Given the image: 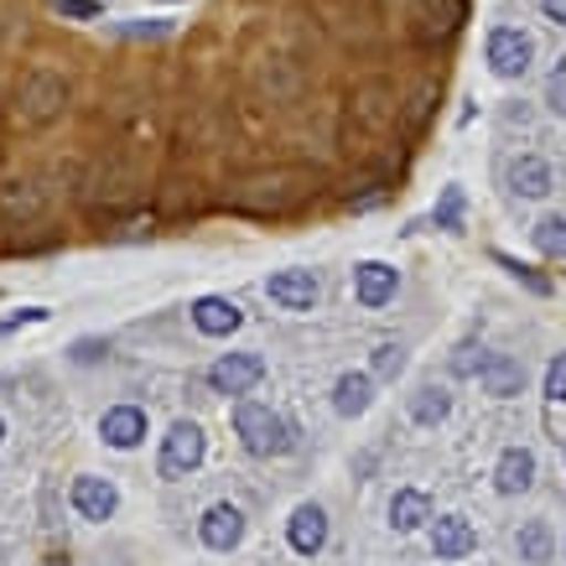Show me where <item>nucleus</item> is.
<instances>
[{
  "instance_id": "obj_5",
  "label": "nucleus",
  "mask_w": 566,
  "mask_h": 566,
  "mask_svg": "<svg viewBox=\"0 0 566 566\" xmlns=\"http://www.w3.org/2000/svg\"><path fill=\"white\" fill-rule=\"evenodd\" d=\"M265 379V359L260 354H223L213 369H208V385L219 395H250Z\"/></svg>"
},
{
  "instance_id": "obj_8",
  "label": "nucleus",
  "mask_w": 566,
  "mask_h": 566,
  "mask_svg": "<svg viewBox=\"0 0 566 566\" xmlns=\"http://www.w3.org/2000/svg\"><path fill=\"white\" fill-rule=\"evenodd\" d=\"M265 292H271V302H281V307L307 312L312 302H317V275L312 271H275L271 281H265Z\"/></svg>"
},
{
  "instance_id": "obj_7",
  "label": "nucleus",
  "mask_w": 566,
  "mask_h": 566,
  "mask_svg": "<svg viewBox=\"0 0 566 566\" xmlns=\"http://www.w3.org/2000/svg\"><path fill=\"white\" fill-rule=\"evenodd\" d=\"M198 535H203L208 551H234L244 541V515L234 504H213L203 515V525H198Z\"/></svg>"
},
{
  "instance_id": "obj_3",
  "label": "nucleus",
  "mask_w": 566,
  "mask_h": 566,
  "mask_svg": "<svg viewBox=\"0 0 566 566\" xmlns=\"http://www.w3.org/2000/svg\"><path fill=\"white\" fill-rule=\"evenodd\" d=\"M203 427L198 421H177L172 431H167V442H161V479H188L192 468L203 463Z\"/></svg>"
},
{
  "instance_id": "obj_25",
  "label": "nucleus",
  "mask_w": 566,
  "mask_h": 566,
  "mask_svg": "<svg viewBox=\"0 0 566 566\" xmlns=\"http://www.w3.org/2000/svg\"><path fill=\"white\" fill-rule=\"evenodd\" d=\"M546 395H551V400H566V354H562V359H551V369H546Z\"/></svg>"
},
{
  "instance_id": "obj_12",
  "label": "nucleus",
  "mask_w": 566,
  "mask_h": 566,
  "mask_svg": "<svg viewBox=\"0 0 566 566\" xmlns=\"http://www.w3.org/2000/svg\"><path fill=\"white\" fill-rule=\"evenodd\" d=\"M286 541H292V551H302V556H317L327 541V515L317 504H302L292 515V525H286Z\"/></svg>"
},
{
  "instance_id": "obj_10",
  "label": "nucleus",
  "mask_w": 566,
  "mask_h": 566,
  "mask_svg": "<svg viewBox=\"0 0 566 566\" xmlns=\"http://www.w3.org/2000/svg\"><path fill=\"white\" fill-rule=\"evenodd\" d=\"M535 479V458L525 452V447H504L499 452V463H494V483H499V494H525Z\"/></svg>"
},
{
  "instance_id": "obj_28",
  "label": "nucleus",
  "mask_w": 566,
  "mask_h": 566,
  "mask_svg": "<svg viewBox=\"0 0 566 566\" xmlns=\"http://www.w3.org/2000/svg\"><path fill=\"white\" fill-rule=\"evenodd\" d=\"M0 437H6V427H0Z\"/></svg>"
},
{
  "instance_id": "obj_19",
  "label": "nucleus",
  "mask_w": 566,
  "mask_h": 566,
  "mask_svg": "<svg viewBox=\"0 0 566 566\" xmlns=\"http://www.w3.org/2000/svg\"><path fill=\"white\" fill-rule=\"evenodd\" d=\"M510 182H515V192H525V198H546L551 192V167L541 161V156H515Z\"/></svg>"
},
{
  "instance_id": "obj_26",
  "label": "nucleus",
  "mask_w": 566,
  "mask_h": 566,
  "mask_svg": "<svg viewBox=\"0 0 566 566\" xmlns=\"http://www.w3.org/2000/svg\"><path fill=\"white\" fill-rule=\"evenodd\" d=\"M458 213H463V192H458V188H447V198H442V213H437V219H442L447 229H458Z\"/></svg>"
},
{
  "instance_id": "obj_17",
  "label": "nucleus",
  "mask_w": 566,
  "mask_h": 566,
  "mask_svg": "<svg viewBox=\"0 0 566 566\" xmlns=\"http://www.w3.org/2000/svg\"><path fill=\"white\" fill-rule=\"evenodd\" d=\"M515 546H520V562L525 566H551L556 562V541H551L546 520H531V525L515 535Z\"/></svg>"
},
{
  "instance_id": "obj_2",
  "label": "nucleus",
  "mask_w": 566,
  "mask_h": 566,
  "mask_svg": "<svg viewBox=\"0 0 566 566\" xmlns=\"http://www.w3.org/2000/svg\"><path fill=\"white\" fill-rule=\"evenodd\" d=\"M63 104H69V88H63V78L48 69H36L21 78V94H17V115L21 125H48L63 115Z\"/></svg>"
},
{
  "instance_id": "obj_23",
  "label": "nucleus",
  "mask_w": 566,
  "mask_h": 566,
  "mask_svg": "<svg viewBox=\"0 0 566 566\" xmlns=\"http://www.w3.org/2000/svg\"><path fill=\"white\" fill-rule=\"evenodd\" d=\"M52 11H63L73 21H94L99 17V0H52Z\"/></svg>"
},
{
  "instance_id": "obj_20",
  "label": "nucleus",
  "mask_w": 566,
  "mask_h": 566,
  "mask_svg": "<svg viewBox=\"0 0 566 566\" xmlns=\"http://www.w3.org/2000/svg\"><path fill=\"white\" fill-rule=\"evenodd\" d=\"M447 390H437V385H421V390L411 395V416L421 421V427H437V421H447Z\"/></svg>"
},
{
  "instance_id": "obj_9",
  "label": "nucleus",
  "mask_w": 566,
  "mask_h": 566,
  "mask_svg": "<svg viewBox=\"0 0 566 566\" xmlns=\"http://www.w3.org/2000/svg\"><path fill=\"white\" fill-rule=\"evenodd\" d=\"M473 546H479V535H473V525H468L463 515H447L431 525V551H437L442 562H458V556H468Z\"/></svg>"
},
{
  "instance_id": "obj_21",
  "label": "nucleus",
  "mask_w": 566,
  "mask_h": 566,
  "mask_svg": "<svg viewBox=\"0 0 566 566\" xmlns=\"http://www.w3.org/2000/svg\"><path fill=\"white\" fill-rule=\"evenodd\" d=\"M535 244H541V255L562 260L566 255V219H541L535 223Z\"/></svg>"
},
{
  "instance_id": "obj_27",
  "label": "nucleus",
  "mask_w": 566,
  "mask_h": 566,
  "mask_svg": "<svg viewBox=\"0 0 566 566\" xmlns=\"http://www.w3.org/2000/svg\"><path fill=\"white\" fill-rule=\"evenodd\" d=\"M541 11H546L556 27H566V0H541Z\"/></svg>"
},
{
  "instance_id": "obj_1",
  "label": "nucleus",
  "mask_w": 566,
  "mask_h": 566,
  "mask_svg": "<svg viewBox=\"0 0 566 566\" xmlns=\"http://www.w3.org/2000/svg\"><path fill=\"white\" fill-rule=\"evenodd\" d=\"M234 431H240L244 452H255V458L292 452V427H286L271 406H260V400H240V406H234Z\"/></svg>"
},
{
  "instance_id": "obj_13",
  "label": "nucleus",
  "mask_w": 566,
  "mask_h": 566,
  "mask_svg": "<svg viewBox=\"0 0 566 566\" xmlns=\"http://www.w3.org/2000/svg\"><path fill=\"white\" fill-rule=\"evenodd\" d=\"M99 437L109 447H136L140 437H146V411H136V406H115V411H104V421H99Z\"/></svg>"
},
{
  "instance_id": "obj_6",
  "label": "nucleus",
  "mask_w": 566,
  "mask_h": 566,
  "mask_svg": "<svg viewBox=\"0 0 566 566\" xmlns=\"http://www.w3.org/2000/svg\"><path fill=\"white\" fill-rule=\"evenodd\" d=\"M73 510H78L84 520H109L115 510H120V494H115V483L109 479L84 473V479H73Z\"/></svg>"
},
{
  "instance_id": "obj_24",
  "label": "nucleus",
  "mask_w": 566,
  "mask_h": 566,
  "mask_svg": "<svg viewBox=\"0 0 566 566\" xmlns=\"http://www.w3.org/2000/svg\"><path fill=\"white\" fill-rule=\"evenodd\" d=\"M546 99L556 104V109H562L566 115V57L562 63H556V69H551V78H546Z\"/></svg>"
},
{
  "instance_id": "obj_16",
  "label": "nucleus",
  "mask_w": 566,
  "mask_h": 566,
  "mask_svg": "<svg viewBox=\"0 0 566 566\" xmlns=\"http://www.w3.org/2000/svg\"><path fill=\"white\" fill-rule=\"evenodd\" d=\"M369 400H375V375H344L333 385V406L338 416H364L369 411Z\"/></svg>"
},
{
  "instance_id": "obj_22",
  "label": "nucleus",
  "mask_w": 566,
  "mask_h": 566,
  "mask_svg": "<svg viewBox=\"0 0 566 566\" xmlns=\"http://www.w3.org/2000/svg\"><path fill=\"white\" fill-rule=\"evenodd\" d=\"M400 369H406V348L385 344V348H379V354H375V375H379V379H395V375H400Z\"/></svg>"
},
{
  "instance_id": "obj_15",
  "label": "nucleus",
  "mask_w": 566,
  "mask_h": 566,
  "mask_svg": "<svg viewBox=\"0 0 566 566\" xmlns=\"http://www.w3.org/2000/svg\"><path fill=\"white\" fill-rule=\"evenodd\" d=\"M395 286H400V275H395L390 265H379V260L359 265V302L364 307H385L395 296Z\"/></svg>"
},
{
  "instance_id": "obj_18",
  "label": "nucleus",
  "mask_w": 566,
  "mask_h": 566,
  "mask_svg": "<svg viewBox=\"0 0 566 566\" xmlns=\"http://www.w3.org/2000/svg\"><path fill=\"white\" fill-rule=\"evenodd\" d=\"M520 385H525V369H520L515 359H504V354H489L483 359V390L489 395H520Z\"/></svg>"
},
{
  "instance_id": "obj_14",
  "label": "nucleus",
  "mask_w": 566,
  "mask_h": 566,
  "mask_svg": "<svg viewBox=\"0 0 566 566\" xmlns=\"http://www.w3.org/2000/svg\"><path fill=\"white\" fill-rule=\"evenodd\" d=\"M431 520V499L421 494V489H400V494L390 499V525L400 535H411V531H421Z\"/></svg>"
},
{
  "instance_id": "obj_4",
  "label": "nucleus",
  "mask_w": 566,
  "mask_h": 566,
  "mask_svg": "<svg viewBox=\"0 0 566 566\" xmlns=\"http://www.w3.org/2000/svg\"><path fill=\"white\" fill-rule=\"evenodd\" d=\"M531 36L520 32V27H499V32H489V69L499 73V78H525L531 73Z\"/></svg>"
},
{
  "instance_id": "obj_11",
  "label": "nucleus",
  "mask_w": 566,
  "mask_h": 566,
  "mask_svg": "<svg viewBox=\"0 0 566 566\" xmlns=\"http://www.w3.org/2000/svg\"><path fill=\"white\" fill-rule=\"evenodd\" d=\"M192 323H198V333H208V338H223V333L240 327V307H234L229 296H198V302H192Z\"/></svg>"
}]
</instances>
